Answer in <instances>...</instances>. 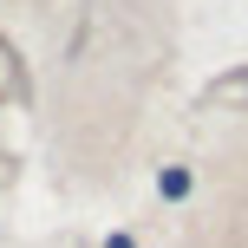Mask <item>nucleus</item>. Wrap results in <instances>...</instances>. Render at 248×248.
I'll use <instances>...</instances> for the list:
<instances>
[{
	"label": "nucleus",
	"mask_w": 248,
	"mask_h": 248,
	"mask_svg": "<svg viewBox=\"0 0 248 248\" xmlns=\"http://www.w3.org/2000/svg\"><path fill=\"white\" fill-rule=\"evenodd\" d=\"M157 189H163L170 202H183V196H189V170H163V176H157Z\"/></svg>",
	"instance_id": "obj_1"
}]
</instances>
